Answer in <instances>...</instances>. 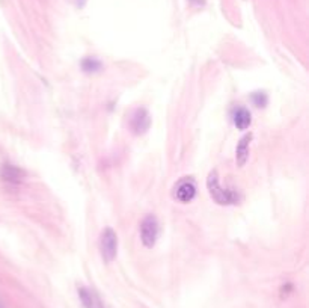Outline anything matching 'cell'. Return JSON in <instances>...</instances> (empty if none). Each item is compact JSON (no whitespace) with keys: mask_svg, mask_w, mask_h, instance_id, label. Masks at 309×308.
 <instances>
[{"mask_svg":"<svg viewBox=\"0 0 309 308\" xmlns=\"http://www.w3.org/2000/svg\"><path fill=\"white\" fill-rule=\"evenodd\" d=\"M207 189L210 192V196L220 206H231V204H237L239 201V193L231 190V189H223L219 185V179H217V173L213 171L208 179H207Z\"/></svg>","mask_w":309,"mask_h":308,"instance_id":"obj_1","label":"cell"},{"mask_svg":"<svg viewBox=\"0 0 309 308\" xmlns=\"http://www.w3.org/2000/svg\"><path fill=\"white\" fill-rule=\"evenodd\" d=\"M100 252H101V257L106 263H112L117 258L118 236L110 227L104 228L101 236H100Z\"/></svg>","mask_w":309,"mask_h":308,"instance_id":"obj_2","label":"cell"},{"mask_svg":"<svg viewBox=\"0 0 309 308\" xmlns=\"http://www.w3.org/2000/svg\"><path fill=\"white\" fill-rule=\"evenodd\" d=\"M159 237V221L156 216H146L140 224V241L145 248H152Z\"/></svg>","mask_w":309,"mask_h":308,"instance_id":"obj_3","label":"cell"},{"mask_svg":"<svg viewBox=\"0 0 309 308\" xmlns=\"http://www.w3.org/2000/svg\"><path fill=\"white\" fill-rule=\"evenodd\" d=\"M172 196L174 199L187 204L190 201H193V198L196 196V183L191 177H184L181 179L177 185L174 186L172 190Z\"/></svg>","mask_w":309,"mask_h":308,"instance_id":"obj_4","label":"cell"},{"mask_svg":"<svg viewBox=\"0 0 309 308\" xmlns=\"http://www.w3.org/2000/svg\"><path fill=\"white\" fill-rule=\"evenodd\" d=\"M79 298H80V302H82L83 308H106L100 295L94 289L80 286L79 287Z\"/></svg>","mask_w":309,"mask_h":308,"instance_id":"obj_5","label":"cell"},{"mask_svg":"<svg viewBox=\"0 0 309 308\" xmlns=\"http://www.w3.org/2000/svg\"><path fill=\"white\" fill-rule=\"evenodd\" d=\"M130 125H131V128H133V131L136 134H143L151 125V117L145 109H137L131 117Z\"/></svg>","mask_w":309,"mask_h":308,"instance_id":"obj_6","label":"cell"},{"mask_svg":"<svg viewBox=\"0 0 309 308\" xmlns=\"http://www.w3.org/2000/svg\"><path fill=\"white\" fill-rule=\"evenodd\" d=\"M252 136L246 134L240 139L239 145H237V150H236V159H237V163L239 166H245V163L247 162V157H249V142H250Z\"/></svg>","mask_w":309,"mask_h":308,"instance_id":"obj_7","label":"cell"},{"mask_svg":"<svg viewBox=\"0 0 309 308\" xmlns=\"http://www.w3.org/2000/svg\"><path fill=\"white\" fill-rule=\"evenodd\" d=\"M0 176L3 177V180L9 182V183H20L21 179H23V171L18 169L17 166L14 165H5L2 168V173Z\"/></svg>","mask_w":309,"mask_h":308,"instance_id":"obj_8","label":"cell"},{"mask_svg":"<svg viewBox=\"0 0 309 308\" xmlns=\"http://www.w3.org/2000/svg\"><path fill=\"white\" fill-rule=\"evenodd\" d=\"M250 112L245 109V108H240L239 111H236L234 114V124L239 130H246L247 127L250 125Z\"/></svg>","mask_w":309,"mask_h":308,"instance_id":"obj_9","label":"cell"},{"mask_svg":"<svg viewBox=\"0 0 309 308\" xmlns=\"http://www.w3.org/2000/svg\"><path fill=\"white\" fill-rule=\"evenodd\" d=\"M82 68L86 73H95V71L101 70V62L95 59V58H86L85 61L82 62Z\"/></svg>","mask_w":309,"mask_h":308,"instance_id":"obj_10","label":"cell"},{"mask_svg":"<svg viewBox=\"0 0 309 308\" xmlns=\"http://www.w3.org/2000/svg\"><path fill=\"white\" fill-rule=\"evenodd\" d=\"M252 98H253V101H255V105H256L258 108H262V106L267 103V97H265L264 94H259V92H258V94H253Z\"/></svg>","mask_w":309,"mask_h":308,"instance_id":"obj_11","label":"cell"},{"mask_svg":"<svg viewBox=\"0 0 309 308\" xmlns=\"http://www.w3.org/2000/svg\"><path fill=\"white\" fill-rule=\"evenodd\" d=\"M75 2V6L77 8H83L86 5V0H74Z\"/></svg>","mask_w":309,"mask_h":308,"instance_id":"obj_12","label":"cell"}]
</instances>
